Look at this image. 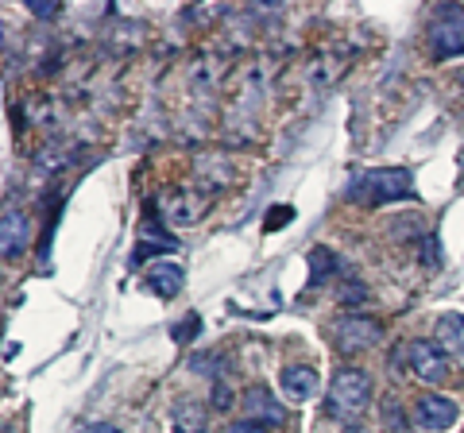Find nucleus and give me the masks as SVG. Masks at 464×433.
<instances>
[{
	"mask_svg": "<svg viewBox=\"0 0 464 433\" xmlns=\"http://www.w3.org/2000/svg\"><path fill=\"white\" fill-rule=\"evenodd\" d=\"M371 403V379L368 371L360 368H341L329 383V399H325V411H329V418H341V422H348V418H356L364 406Z\"/></svg>",
	"mask_w": 464,
	"mask_h": 433,
	"instance_id": "nucleus-1",
	"label": "nucleus"
},
{
	"mask_svg": "<svg viewBox=\"0 0 464 433\" xmlns=\"http://www.w3.org/2000/svg\"><path fill=\"white\" fill-rule=\"evenodd\" d=\"M313 391H318V371L313 368H306V364L283 368V395L290 403H306Z\"/></svg>",
	"mask_w": 464,
	"mask_h": 433,
	"instance_id": "nucleus-10",
	"label": "nucleus"
},
{
	"mask_svg": "<svg viewBox=\"0 0 464 433\" xmlns=\"http://www.w3.org/2000/svg\"><path fill=\"white\" fill-rule=\"evenodd\" d=\"M406 368H410V376L429 383V387H437L449 376V356L437 341H410L406 345Z\"/></svg>",
	"mask_w": 464,
	"mask_h": 433,
	"instance_id": "nucleus-4",
	"label": "nucleus"
},
{
	"mask_svg": "<svg viewBox=\"0 0 464 433\" xmlns=\"http://www.w3.org/2000/svg\"><path fill=\"white\" fill-rule=\"evenodd\" d=\"M228 433H267V426H255V422H240V426H232Z\"/></svg>",
	"mask_w": 464,
	"mask_h": 433,
	"instance_id": "nucleus-15",
	"label": "nucleus"
},
{
	"mask_svg": "<svg viewBox=\"0 0 464 433\" xmlns=\"http://www.w3.org/2000/svg\"><path fill=\"white\" fill-rule=\"evenodd\" d=\"M434 341L445 348L449 360H457L464 368V318L460 313H445V318H437V337Z\"/></svg>",
	"mask_w": 464,
	"mask_h": 433,
	"instance_id": "nucleus-9",
	"label": "nucleus"
},
{
	"mask_svg": "<svg viewBox=\"0 0 464 433\" xmlns=\"http://www.w3.org/2000/svg\"><path fill=\"white\" fill-rule=\"evenodd\" d=\"M344 433H368V429H344Z\"/></svg>",
	"mask_w": 464,
	"mask_h": 433,
	"instance_id": "nucleus-18",
	"label": "nucleus"
},
{
	"mask_svg": "<svg viewBox=\"0 0 464 433\" xmlns=\"http://www.w3.org/2000/svg\"><path fill=\"white\" fill-rule=\"evenodd\" d=\"M333 341L341 353H360V348H371L383 341V325L364 318V313H344V318L333 321Z\"/></svg>",
	"mask_w": 464,
	"mask_h": 433,
	"instance_id": "nucleus-5",
	"label": "nucleus"
},
{
	"mask_svg": "<svg viewBox=\"0 0 464 433\" xmlns=\"http://www.w3.org/2000/svg\"><path fill=\"white\" fill-rule=\"evenodd\" d=\"M0 248H4V260H16L28 248V217L20 209H4V221H0Z\"/></svg>",
	"mask_w": 464,
	"mask_h": 433,
	"instance_id": "nucleus-8",
	"label": "nucleus"
},
{
	"mask_svg": "<svg viewBox=\"0 0 464 433\" xmlns=\"http://www.w3.org/2000/svg\"><path fill=\"white\" fill-rule=\"evenodd\" d=\"M352 197H360V202H399V197H414V186H410V171L402 167H391V171H368L364 179H360V186L352 190Z\"/></svg>",
	"mask_w": 464,
	"mask_h": 433,
	"instance_id": "nucleus-2",
	"label": "nucleus"
},
{
	"mask_svg": "<svg viewBox=\"0 0 464 433\" xmlns=\"http://www.w3.org/2000/svg\"><path fill=\"white\" fill-rule=\"evenodd\" d=\"M244 414H248V422H255V426H283V418H286V411L275 403V395L260 387V383L244 391Z\"/></svg>",
	"mask_w": 464,
	"mask_h": 433,
	"instance_id": "nucleus-7",
	"label": "nucleus"
},
{
	"mask_svg": "<svg viewBox=\"0 0 464 433\" xmlns=\"http://www.w3.org/2000/svg\"><path fill=\"white\" fill-rule=\"evenodd\" d=\"M151 252H174V237H167V232H159L155 225H147L144 232H139V260L144 255H151Z\"/></svg>",
	"mask_w": 464,
	"mask_h": 433,
	"instance_id": "nucleus-13",
	"label": "nucleus"
},
{
	"mask_svg": "<svg viewBox=\"0 0 464 433\" xmlns=\"http://www.w3.org/2000/svg\"><path fill=\"white\" fill-rule=\"evenodd\" d=\"M213 403H217V411H228V391H225V383H217V391H213Z\"/></svg>",
	"mask_w": 464,
	"mask_h": 433,
	"instance_id": "nucleus-14",
	"label": "nucleus"
},
{
	"mask_svg": "<svg viewBox=\"0 0 464 433\" xmlns=\"http://www.w3.org/2000/svg\"><path fill=\"white\" fill-rule=\"evenodd\" d=\"M170 426H174V433H205L209 414L197 399H182V403H174V411H170Z\"/></svg>",
	"mask_w": 464,
	"mask_h": 433,
	"instance_id": "nucleus-11",
	"label": "nucleus"
},
{
	"mask_svg": "<svg viewBox=\"0 0 464 433\" xmlns=\"http://www.w3.org/2000/svg\"><path fill=\"white\" fill-rule=\"evenodd\" d=\"M81 433H120V429H116V426H109V422H93V426H86Z\"/></svg>",
	"mask_w": 464,
	"mask_h": 433,
	"instance_id": "nucleus-16",
	"label": "nucleus"
},
{
	"mask_svg": "<svg viewBox=\"0 0 464 433\" xmlns=\"http://www.w3.org/2000/svg\"><path fill=\"white\" fill-rule=\"evenodd\" d=\"M429 43H434L437 58H452L464 51V8L457 4H441L429 23Z\"/></svg>",
	"mask_w": 464,
	"mask_h": 433,
	"instance_id": "nucleus-3",
	"label": "nucleus"
},
{
	"mask_svg": "<svg viewBox=\"0 0 464 433\" xmlns=\"http://www.w3.org/2000/svg\"><path fill=\"white\" fill-rule=\"evenodd\" d=\"M35 12H39V16H54V12H58V4H31Z\"/></svg>",
	"mask_w": 464,
	"mask_h": 433,
	"instance_id": "nucleus-17",
	"label": "nucleus"
},
{
	"mask_svg": "<svg viewBox=\"0 0 464 433\" xmlns=\"http://www.w3.org/2000/svg\"><path fill=\"white\" fill-rule=\"evenodd\" d=\"M182 267H170V263H162V267H155L147 279H144V287L151 290V295H159V298H174L182 290Z\"/></svg>",
	"mask_w": 464,
	"mask_h": 433,
	"instance_id": "nucleus-12",
	"label": "nucleus"
},
{
	"mask_svg": "<svg viewBox=\"0 0 464 433\" xmlns=\"http://www.w3.org/2000/svg\"><path fill=\"white\" fill-rule=\"evenodd\" d=\"M457 403L445 399V395H426V399L414 403V422L422 429H449L452 422H457Z\"/></svg>",
	"mask_w": 464,
	"mask_h": 433,
	"instance_id": "nucleus-6",
	"label": "nucleus"
}]
</instances>
